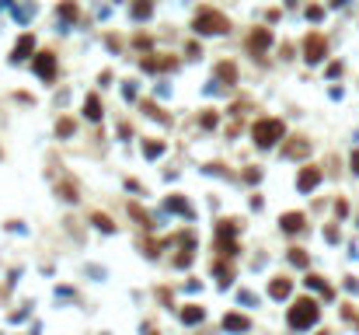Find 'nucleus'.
<instances>
[{
	"mask_svg": "<svg viewBox=\"0 0 359 335\" xmlns=\"http://www.w3.org/2000/svg\"><path fill=\"white\" fill-rule=\"evenodd\" d=\"M290 290H293V283H290V279H272V286H269V294L276 297V300H282V297H290Z\"/></svg>",
	"mask_w": 359,
	"mask_h": 335,
	"instance_id": "4468645a",
	"label": "nucleus"
},
{
	"mask_svg": "<svg viewBox=\"0 0 359 335\" xmlns=\"http://www.w3.org/2000/svg\"><path fill=\"white\" fill-rule=\"evenodd\" d=\"M220 255H237V244L227 241V237H220Z\"/></svg>",
	"mask_w": 359,
	"mask_h": 335,
	"instance_id": "bb28decb",
	"label": "nucleus"
},
{
	"mask_svg": "<svg viewBox=\"0 0 359 335\" xmlns=\"http://www.w3.org/2000/svg\"><path fill=\"white\" fill-rule=\"evenodd\" d=\"M321 14H324L321 7H307V18H310V21H321Z\"/></svg>",
	"mask_w": 359,
	"mask_h": 335,
	"instance_id": "7c9ffc66",
	"label": "nucleus"
},
{
	"mask_svg": "<svg viewBox=\"0 0 359 335\" xmlns=\"http://www.w3.org/2000/svg\"><path fill=\"white\" fill-rule=\"evenodd\" d=\"M223 328H227V332H248L251 321H248L244 315H227V318H223Z\"/></svg>",
	"mask_w": 359,
	"mask_h": 335,
	"instance_id": "f8f14e48",
	"label": "nucleus"
},
{
	"mask_svg": "<svg viewBox=\"0 0 359 335\" xmlns=\"http://www.w3.org/2000/svg\"><path fill=\"white\" fill-rule=\"evenodd\" d=\"M217 276H220V283H223V286H227V283H230V279H234V269H230V265H223V262H220V265H217Z\"/></svg>",
	"mask_w": 359,
	"mask_h": 335,
	"instance_id": "5701e85b",
	"label": "nucleus"
},
{
	"mask_svg": "<svg viewBox=\"0 0 359 335\" xmlns=\"http://www.w3.org/2000/svg\"><path fill=\"white\" fill-rule=\"evenodd\" d=\"M32 70H35L42 80H53L56 77V56H53V53H35V56H32Z\"/></svg>",
	"mask_w": 359,
	"mask_h": 335,
	"instance_id": "39448f33",
	"label": "nucleus"
},
{
	"mask_svg": "<svg viewBox=\"0 0 359 335\" xmlns=\"http://www.w3.org/2000/svg\"><path fill=\"white\" fill-rule=\"evenodd\" d=\"M352 171L359 175V150H352Z\"/></svg>",
	"mask_w": 359,
	"mask_h": 335,
	"instance_id": "473e14b6",
	"label": "nucleus"
},
{
	"mask_svg": "<svg viewBox=\"0 0 359 335\" xmlns=\"http://www.w3.org/2000/svg\"><path fill=\"white\" fill-rule=\"evenodd\" d=\"M181 321H185V325H196V321H202V307H199V304H185Z\"/></svg>",
	"mask_w": 359,
	"mask_h": 335,
	"instance_id": "2eb2a0df",
	"label": "nucleus"
},
{
	"mask_svg": "<svg viewBox=\"0 0 359 335\" xmlns=\"http://www.w3.org/2000/svg\"><path fill=\"white\" fill-rule=\"evenodd\" d=\"M60 18H63V21H77V4H74V0L60 4Z\"/></svg>",
	"mask_w": 359,
	"mask_h": 335,
	"instance_id": "aec40b11",
	"label": "nucleus"
},
{
	"mask_svg": "<svg viewBox=\"0 0 359 335\" xmlns=\"http://www.w3.org/2000/svg\"><path fill=\"white\" fill-rule=\"evenodd\" d=\"M140 108H143V112H147V116H150V119H157V122H171V119L164 116V112H160V108H157V105H154V101H143Z\"/></svg>",
	"mask_w": 359,
	"mask_h": 335,
	"instance_id": "a211bd4d",
	"label": "nucleus"
},
{
	"mask_svg": "<svg viewBox=\"0 0 359 335\" xmlns=\"http://www.w3.org/2000/svg\"><path fill=\"white\" fill-rule=\"evenodd\" d=\"M56 192H60L66 203H77V185H74V182H63V185H56Z\"/></svg>",
	"mask_w": 359,
	"mask_h": 335,
	"instance_id": "f3484780",
	"label": "nucleus"
},
{
	"mask_svg": "<svg viewBox=\"0 0 359 335\" xmlns=\"http://www.w3.org/2000/svg\"><path fill=\"white\" fill-rule=\"evenodd\" d=\"M244 178H248V182H258L261 171H258V168H251V171H244Z\"/></svg>",
	"mask_w": 359,
	"mask_h": 335,
	"instance_id": "2f4dec72",
	"label": "nucleus"
},
{
	"mask_svg": "<svg viewBox=\"0 0 359 335\" xmlns=\"http://www.w3.org/2000/svg\"><path fill=\"white\" fill-rule=\"evenodd\" d=\"M290 262H293V265H307V255H303V248H293V252H290Z\"/></svg>",
	"mask_w": 359,
	"mask_h": 335,
	"instance_id": "c85d7f7f",
	"label": "nucleus"
},
{
	"mask_svg": "<svg viewBox=\"0 0 359 335\" xmlns=\"http://www.w3.org/2000/svg\"><path fill=\"white\" fill-rule=\"evenodd\" d=\"M196 32L199 35H223V32H230V21L213 7H199L196 11Z\"/></svg>",
	"mask_w": 359,
	"mask_h": 335,
	"instance_id": "7ed1b4c3",
	"label": "nucleus"
},
{
	"mask_svg": "<svg viewBox=\"0 0 359 335\" xmlns=\"http://www.w3.org/2000/svg\"><path fill=\"white\" fill-rule=\"evenodd\" d=\"M143 154H147V158H160V154H164V143H160V140H147V143H143Z\"/></svg>",
	"mask_w": 359,
	"mask_h": 335,
	"instance_id": "6ab92c4d",
	"label": "nucleus"
},
{
	"mask_svg": "<svg viewBox=\"0 0 359 335\" xmlns=\"http://www.w3.org/2000/svg\"><path fill=\"white\" fill-rule=\"evenodd\" d=\"M321 318V307L318 300H310V297H300L297 304L290 307V315H286V321H290V328H297V332H303V328H310L314 321Z\"/></svg>",
	"mask_w": 359,
	"mask_h": 335,
	"instance_id": "f257e3e1",
	"label": "nucleus"
},
{
	"mask_svg": "<svg viewBox=\"0 0 359 335\" xmlns=\"http://www.w3.org/2000/svg\"><path fill=\"white\" fill-rule=\"evenodd\" d=\"M279 227L286 231V234H300V231H303V213H282Z\"/></svg>",
	"mask_w": 359,
	"mask_h": 335,
	"instance_id": "9d476101",
	"label": "nucleus"
},
{
	"mask_svg": "<svg viewBox=\"0 0 359 335\" xmlns=\"http://www.w3.org/2000/svg\"><path fill=\"white\" fill-rule=\"evenodd\" d=\"M150 11H154V4H150V0H136V4H133V18H147Z\"/></svg>",
	"mask_w": 359,
	"mask_h": 335,
	"instance_id": "4be33fe9",
	"label": "nucleus"
},
{
	"mask_svg": "<svg viewBox=\"0 0 359 335\" xmlns=\"http://www.w3.org/2000/svg\"><path fill=\"white\" fill-rule=\"evenodd\" d=\"M324 56H328V39H324L321 32H310V35L303 39V59H307V63H321Z\"/></svg>",
	"mask_w": 359,
	"mask_h": 335,
	"instance_id": "20e7f679",
	"label": "nucleus"
},
{
	"mask_svg": "<svg viewBox=\"0 0 359 335\" xmlns=\"http://www.w3.org/2000/svg\"><path fill=\"white\" fill-rule=\"evenodd\" d=\"M199 126H202V129H213V126H217V112H202Z\"/></svg>",
	"mask_w": 359,
	"mask_h": 335,
	"instance_id": "cd10ccee",
	"label": "nucleus"
},
{
	"mask_svg": "<svg viewBox=\"0 0 359 335\" xmlns=\"http://www.w3.org/2000/svg\"><path fill=\"white\" fill-rule=\"evenodd\" d=\"M140 66L147 70V74H160V70H175V59H171V56H160V53H157V56H147Z\"/></svg>",
	"mask_w": 359,
	"mask_h": 335,
	"instance_id": "1a4fd4ad",
	"label": "nucleus"
},
{
	"mask_svg": "<svg viewBox=\"0 0 359 335\" xmlns=\"http://www.w3.org/2000/svg\"><path fill=\"white\" fill-rule=\"evenodd\" d=\"M307 286H314V290H321V294H324V297L331 294V290H328V283H324V279H321V276H307Z\"/></svg>",
	"mask_w": 359,
	"mask_h": 335,
	"instance_id": "393cba45",
	"label": "nucleus"
},
{
	"mask_svg": "<svg viewBox=\"0 0 359 335\" xmlns=\"http://www.w3.org/2000/svg\"><path fill=\"white\" fill-rule=\"evenodd\" d=\"M84 116L91 119V122H98V119H101V101H98V95H87V98H84Z\"/></svg>",
	"mask_w": 359,
	"mask_h": 335,
	"instance_id": "ddd939ff",
	"label": "nucleus"
},
{
	"mask_svg": "<svg viewBox=\"0 0 359 335\" xmlns=\"http://www.w3.org/2000/svg\"><path fill=\"white\" fill-rule=\"evenodd\" d=\"M91 220H94V224H98L101 231H108V234H112V231H115V224H112V220L105 217V213H94V217H91Z\"/></svg>",
	"mask_w": 359,
	"mask_h": 335,
	"instance_id": "b1692460",
	"label": "nucleus"
},
{
	"mask_svg": "<svg viewBox=\"0 0 359 335\" xmlns=\"http://www.w3.org/2000/svg\"><path fill=\"white\" fill-rule=\"evenodd\" d=\"M167 210H178V213H188V206H185V199H167Z\"/></svg>",
	"mask_w": 359,
	"mask_h": 335,
	"instance_id": "c756f323",
	"label": "nucleus"
},
{
	"mask_svg": "<svg viewBox=\"0 0 359 335\" xmlns=\"http://www.w3.org/2000/svg\"><path fill=\"white\" fill-rule=\"evenodd\" d=\"M318 182H321V168H314V164L300 168V175H297V189H300V192H310V189H318Z\"/></svg>",
	"mask_w": 359,
	"mask_h": 335,
	"instance_id": "0eeeda50",
	"label": "nucleus"
},
{
	"mask_svg": "<svg viewBox=\"0 0 359 335\" xmlns=\"http://www.w3.org/2000/svg\"><path fill=\"white\" fill-rule=\"evenodd\" d=\"M220 234L227 237V234H237V220H220V227H217Z\"/></svg>",
	"mask_w": 359,
	"mask_h": 335,
	"instance_id": "a878e982",
	"label": "nucleus"
},
{
	"mask_svg": "<svg viewBox=\"0 0 359 335\" xmlns=\"http://www.w3.org/2000/svg\"><path fill=\"white\" fill-rule=\"evenodd\" d=\"M32 53H35V39H32V35H21L18 46H14V59L21 63V59H28Z\"/></svg>",
	"mask_w": 359,
	"mask_h": 335,
	"instance_id": "9b49d317",
	"label": "nucleus"
},
{
	"mask_svg": "<svg viewBox=\"0 0 359 335\" xmlns=\"http://www.w3.org/2000/svg\"><path fill=\"white\" fill-rule=\"evenodd\" d=\"M342 4H345V0H331V7H342Z\"/></svg>",
	"mask_w": 359,
	"mask_h": 335,
	"instance_id": "72a5a7b5",
	"label": "nucleus"
},
{
	"mask_svg": "<svg viewBox=\"0 0 359 335\" xmlns=\"http://www.w3.org/2000/svg\"><path fill=\"white\" fill-rule=\"evenodd\" d=\"M217 77L227 80V84H234V80H237V66H234V63H220V66H217Z\"/></svg>",
	"mask_w": 359,
	"mask_h": 335,
	"instance_id": "dca6fc26",
	"label": "nucleus"
},
{
	"mask_svg": "<svg viewBox=\"0 0 359 335\" xmlns=\"http://www.w3.org/2000/svg\"><path fill=\"white\" fill-rule=\"evenodd\" d=\"M282 137H286L282 119H258V122L251 126V140H255L258 147H276Z\"/></svg>",
	"mask_w": 359,
	"mask_h": 335,
	"instance_id": "f03ea898",
	"label": "nucleus"
},
{
	"mask_svg": "<svg viewBox=\"0 0 359 335\" xmlns=\"http://www.w3.org/2000/svg\"><path fill=\"white\" fill-rule=\"evenodd\" d=\"M269 46H272V32H269V28H255V32L248 35V49H251L255 56H258V53H265Z\"/></svg>",
	"mask_w": 359,
	"mask_h": 335,
	"instance_id": "6e6552de",
	"label": "nucleus"
},
{
	"mask_svg": "<svg viewBox=\"0 0 359 335\" xmlns=\"http://www.w3.org/2000/svg\"><path fill=\"white\" fill-rule=\"evenodd\" d=\"M321 335H331V332H321Z\"/></svg>",
	"mask_w": 359,
	"mask_h": 335,
	"instance_id": "f704fd0d",
	"label": "nucleus"
},
{
	"mask_svg": "<svg viewBox=\"0 0 359 335\" xmlns=\"http://www.w3.org/2000/svg\"><path fill=\"white\" fill-rule=\"evenodd\" d=\"M74 129H77L74 119H60V122H56V133H60V137H74Z\"/></svg>",
	"mask_w": 359,
	"mask_h": 335,
	"instance_id": "412c9836",
	"label": "nucleus"
},
{
	"mask_svg": "<svg viewBox=\"0 0 359 335\" xmlns=\"http://www.w3.org/2000/svg\"><path fill=\"white\" fill-rule=\"evenodd\" d=\"M307 154H310V140H307V137H293V140L282 143V158L300 161V158H307Z\"/></svg>",
	"mask_w": 359,
	"mask_h": 335,
	"instance_id": "423d86ee",
	"label": "nucleus"
}]
</instances>
